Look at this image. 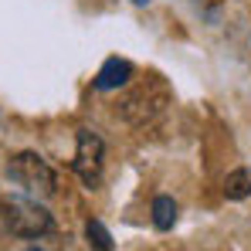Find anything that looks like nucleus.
I'll return each instance as SVG.
<instances>
[{"instance_id": "20e7f679", "label": "nucleus", "mask_w": 251, "mask_h": 251, "mask_svg": "<svg viewBox=\"0 0 251 251\" xmlns=\"http://www.w3.org/2000/svg\"><path fill=\"white\" fill-rule=\"evenodd\" d=\"M129 78H132V65L126 58H109L99 68V75H95V88L99 92H112V88H123Z\"/></svg>"}, {"instance_id": "7ed1b4c3", "label": "nucleus", "mask_w": 251, "mask_h": 251, "mask_svg": "<svg viewBox=\"0 0 251 251\" xmlns=\"http://www.w3.org/2000/svg\"><path fill=\"white\" fill-rule=\"evenodd\" d=\"M102 160H105V143H102L92 129H78L72 170L78 173V180H82L85 187H95V183L102 180Z\"/></svg>"}, {"instance_id": "39448f33", "label": "nucleus", "mask_w": 251, "mask_h": 251, "mask_svg": "<svg viewBox=\"0 0 251 251\" xmlns=\"http://www.w3.org/2000/svg\"><path fill=\"white\" fill-rule=\"evenodd\" d=\"M224 197L227 201H248L251 197V173L248 170H231L224 180Z\"/></svg>"}, {"instance_id": "423d86ee", "label": "nucleus", "mask_w": 251, "mask_h": 251, "mask_svg": "<svg viewBox=\"0 0 251 251\" xmlns=\"http://www.w3.org/2000/svg\"><path fill=\"white\" fill-rule=\"evenodd\" d=\"M153 224H156V231H170L176 224V204H173V197L160 194L153 201Z\"/></svg>"}, {"instance_id": "f03ea898", "label": "nucleus", "mask_w": 251, "mask_h": 251, "mask_svg": "<svg viewBox=\"0 0 251 251\" xmlns=\"http://www.w3.org/2000/svg\"><path fill=\"white\" fill-rule=\"evenodd\" d=\"M7 176H10V183H14L21 194H27V197H34V201H44V197L54 194V170L48 167V160H44L41 153L24 150V153L10 156Z\"/></svg>"}, {"instance_id": "f257e3e1", "label": "nucleus", "mask_w": 251, "mask_h": 251, "mask_svg": "<svg viewBox=\"0 0 251 251\" xmlns=\"http://www.w3.org/2000/svg\"><path fill=\"white\" fill-rule=\"evenodd\" d=\"M0 214H3V224L10 227V234H17V238H44V234L54 231L51 210L27 194H10V197L3 194Z\"/></svg>"}, {"instance_id": "6e6552de", "label": "nucleus", "mask_w": 251, "mask_h": 251, "mask_svg": "<svg viewBox=\"0 0 251 251\" xmlns=\"http://www.w3.org/2000/svg\"><path fill=\"white\" fill-rule=\"evenodd\" d=\"M132 3H139V7H146V3H150V0H132Z\"/></svg>"}, {"instance_id": "1a4fd4ad", "label": "nucleus", "mask_w": 251, "mask_h": 251, "mask_svg": "<svg viewBox=\"0 0 251 251\" xmlns=\"http://www.w3.org/2000/svg\"><path fill=\"white\" fill-rule=\"evenodd\" d=\"M31 251H38V248H31Z\"/></svg>"}, {"instance_id": "0eeeda50", "label": "nucleus", "mask_w": 251, "mask_h": 251, "mask_svg": "<svg viewBox=\"0 0 251 251\" xmlns=\"http://www.w3.org/2000/svg\"><path fill=\"white\" fill-rule=\"evenodd\" d=\"M85 238H88V248L92 251H112V234L105 231L102 221H88L85 224Z\"/></svg>"}]
</instances>
